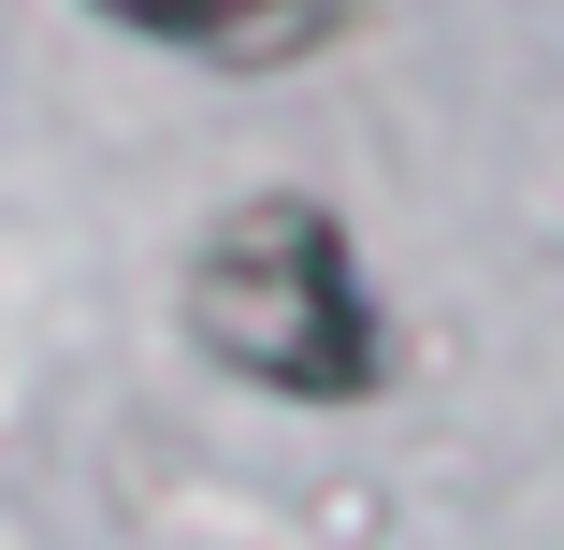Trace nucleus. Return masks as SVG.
Wrapping results in <instances>:
<instances>
[{
  "instance_id": "nucleus-1",
  "label": "nucleus",
  "mask_w": 564,
  "mask_h": 550,
  "mask_svg": "<svg viewBox=\"0 0 564 550\" xmlns=\"http://www.w3.org/2000/svg\"><path fill=\"white\" fill-rule=\"evenodd\" d=\"M188 319H203V348L290 391V406H333V391H377V304L348 276V233H333L318 203H247L232 233L203 247L188 276Z\"/></svg>"
},
{
  "instance_id": "nucleus-2",
  "label": "nucleus",
  "mask_w": 564,
  "mask_h": 550,
  "mask_svg": "<svg viewBox=\"0 0 564 550\" xmlns=\"http://www.w3.org/2000/svg\"><path fill=\"white\" fill-rule=\"evenodd\" d=\"M101 15H131V30L188 44V58L275 73V58H304V44H333V30H348V0H101Z\"/></svg>"
}]
</instances>
